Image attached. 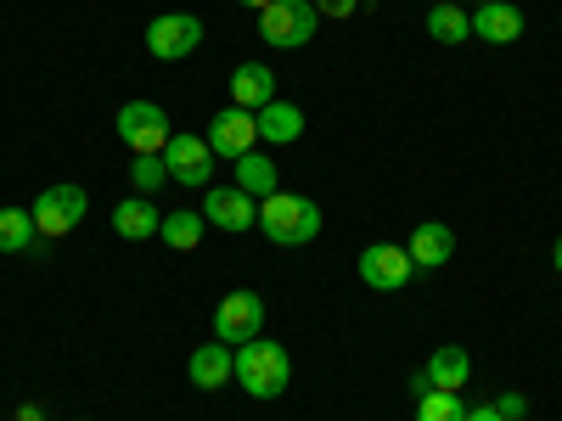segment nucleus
Segmentation results:
<instances>
[{"label": "nucleus", "instance_id": "nucleus-1", "mask_svg": "<svg viewBox=\"0 0 562 421\" xmlns=\"http://www.w3.org/2000/svg\"><path fill=\"white\" fill-rule=\"evenodd\" d=\"M259 230L276 248H304V242L321 237V203L299 197V192H270L259 203Z\"/></svg>", "mask_w": 562, "mask_h": 421}, {"label": "nucleus", "instance_id": "nucleus-2", "mask_svg": "<svg viewBox=\"0 0 562 421\" xmlns=\"http://www.w3.org/2000/svg\"><path fill=\"white\" fill-rule=\"evenodd\" d=\"M237 383H243V394H254V399L288 394V383H293V360H288V349L270 343V338L243 343V349H237Z\"/></svg>", "mask_w": 562, "mask_h": 421}, {"label": "nucleus", "instance_id": "nucleus-3", "mask_svg": "<svg viewBox=\"0 0 562 421\" xmlns=\"http://www.w3.org/2000/svg\"><path fill=\"white\" fill-rule=\"evenodd\" d=\"M315 29H321L315 0H270L259 12V39L270 52H299V45L315 39Z\"/></svg>", "mask_w": 562, "mask_h": 421}, {"label": "nucleus", "instance_id": "nucleus-4", "mask_svg": "<svg viewBox=\"0 0 562 421\" xmlns=\"http://www.w3.org/2000/svg\"><path fill=\"white\" fill-rule=\"evenodd\" d=\"M29 214H34L40 237L57 242V237H68V230H79V219L90 214V197H85V185H45Z\"/></svg>", "mask_w": 562, "mask_h": 421}, {"label": "nucleus", "instance_id": "nucleus-5", "mask_svg": "<svg viewBox=\"0 0 562 421\" xmlns=\"http://www.w3.org/2000/svg\"><path fill=\"white\" fill-rule=\"evenodd\" d=\"M113 129H119V140L140 158V152H164L169 147V113L158 107V102H124L119 107V118H113Z\"/></svg>", "mask_w": 562, "mask_h": 421}, {"label": "nucleus", "instance_id": "nucleus-6", "mask_svg": "<svg viewBox=\"0 0 562 421\" xmlns=\"http://www.w3.org/2000/svg\"><path fill=\"white\" fill-rule=\"evenodd\" d=\"M164 169H169V180L175 185H214V147L203 135H192V129H175L169 135V147H164Z\"/></svg>", "mask_w": 562, "mask_h": 421}, {"label": "nucleus", "instance_id": "nucleus-7", "mask_svg": "<svg viewBox=\"0 0 562 421\" xmlns=\"http://www.w3.org/2000/svg\"><path fill=\"white\" fill-rule=\"evenodd\" d=\"M259 326H265V298H259V293H231V298H220V309H214V338H220L225 349L254 343Z\"/></svg>", "mask_w": 562, "mask_h": 421}, {"label": "nucleus", "instance_id": "nucleus-8", "mask_svg": "<svg viewBox=\"0 0 562 421\" xmlns=\"http://www.w3.org/2000/svg\"><path fill=\"white\" fill-rule=\"evenodd\" d=\"M198 45H203V23L192 12H164L147 29V57H158V62H180V57H192Z\"/></svg>", "mask_w": 562, "mask_h": 421}, {"label": "nucleus", "instance_id": "nucleus-9", "mask_svg": "<svg viewBox=\"0 0 562 421\" xmlns=\"http://www.w3.org/2000/svg\"><path fill=\"white\" fill-rule=\"evenodd\" d=\"M203 140L214 147V158H231V163H237L243 152H254V147H259V118H254L248 107H225V113H214V118H209Z\"/></svg>", "mask_w": 562, "mask_h": 421}, {"label": "nucleus", "instance_id": "nucleus-10", "mask_svg": "<svg viewBox=\"0 0 562 421\" xmlns=\"http://www.w3.org/2000/svg\"><path fill=\"white\" fill-rule=\"evenodd\" d=\"M203 219H209L214 230L243 237V230L259 225V203L243 192V185H209V192H203Z\"/></svg>", "mask_w": 562, "mask_h": 421}, {"label": "nucleus", "instance_id": "nucleus-11", "mask_svg": "<svg viewBox=\"0 0 562 421\" xmlns=\"http://www.w3.org/2000/svg\"><path fill=\"white\" fill-rule=\"evenodd\" d=\"M411 253L405 248H394V242H371L366 253H360V281L366 287H378V293H400L405 281H411Z\"/></svg>", "mask_w": 562, "mask_h": 421}, {"label": "nucleus", "instance_id": "nucleus-12", "mask_svg": "<svg viewBox=\"0 0 562 421\" xmlns=\"http://www.w3.org/2000/svg\"><path fill=\"white\" fill-rule=\"evenodd\" d=\"M405 253H411V264H416V270H439V264H450V259H456V230H450V225H439V219L416 225V230H411V242H405Z\"/></svg>", "mask_w": 562, "mask_h": 421}, {"label": "nucleus", "instance_id": "nucleus-13", "mask_svg": "<svg viewBox=\"0 0 562 421\" xmlns=\"http://www.w3.org/2000/svg\"><path fill=\"white\" fill-rule=\"evenodd\" d=\"M225 84H231V107L259 113V107H270V102H276V73H270L265 62H243Z\"/></svg>", "mask_w": 562, "mask_h": 421}, {"label": "nucleus", "instance_id": "nucleus-14", "mask_svg": "<svg viewBox=\"0 0 562 421\" xmlns=\"http://www.w3.org/2000/svg\"><path fill=\"white\" fill-rule=\"evenodd\" d=\"M192 383L198 388H225V383H237V349H225L220 338L214 343H203V349H192Z\"/></svg>", "mask_w": 562, "mask_h": 421}, {"label": "nucleus", "instance_id": "nucleus-15", "mask_svg": "<svg viewBox=\"0 0 562 421\" xmlns=\"http://www.w3.org/2000/svg\"><path fill=\"white\" fill-rule=\"evenodd\" d=\"M113 230H119L124 242H153L158 230H164V214L153 208V197H124L113 208Z\"/></svg>", "mask_w": 562, "mask_h": 421}, {"label": "nucleus", "instance_id": "nucleus-16", "mask_svg": "<svg viewBox=\"0 0 562 421\" xmlns=\"http://www.w3.org/2000/svg\"><path fill=\"white\" fill-rule=\"evenodd\" d=\"M254 118H259V140H270V147H293V140L304 135V107L281 102V96L270 107H259Z\"/></svg>", "mask_w": 562, "mask_h": 421}, {"label": "nucleus", "instance_id": "nucleus-17", "mask_svg": "<svg viewBox=\"0 0 562 421\" xmlns=\"http://www.w3.org/2000/svg\"><path fill=\"white\" fill-rule=\"evenodd\" d=\"M473 34L490 39V45H512L524 34V12L512 7V0H495V7H479L473 12Z\"/></svg>", "mask_w": 562, "mask_h": 421}, {"label": "nucleus", "instance_id": "nucleus-18", "mask_svg": "<svg viewBox=\"0 0 562 421\" xmlns=\"http://www.w3.org/2000/svg\"><path fill=\"white\" fill-rule=\"evenodd\" d=\"M422 371L434 377V388H439V394H461V388H467V377H473V360H467V349H434Z\"/></svg>", "mask_w": 562, "mask_h": 421}, {"label": "nucleus", "instance_id": "nucleus-19", "mask_svg": "<svg viewBox=\"0 0 562 421\" xmlns=\"http://www.w3.org/2000/svg\"><path fill=\"white\" fill-rule=\"evenodd\" d=\"M237 185H243L254 203H265L270 192H281V174H276V163L265 152H243L237 158Z\"/></svg>", "mask_w": 562, "mask_h": 421}, {"label": "nucleus", "instance_id": "nucleus-20", "mask_svg": "<svg viewBox=\"0 0 562 421\" xmlns=\"http://www.w3.org/2000/svg\"><path fill=\"white\" fill-rule=\"evenodd\" d=\"M203 230H209L203 208H198V214H192V208H175V214H164V230H158V237H164L175 253H192V248L203 242Z\"/></svg>", "mask_w": 562, "mask_h": 421}, {"label": "nucleus", "instance_id": "nucleus-21", "mask_svg": "<svg viewBox=\"0 0 562 421\" xmlns=\"http://www.w3.org/2000/svg\"><path fill=\"white\" fill-rule=\"evenodd\" d=\"M428 34L439 45H461V39H473V18H467L456 0H439V7L428 12Z\"/></svg>", "mask_w": 562, "mask_h": 421}, {"label": "nucleus", "instance_id": "nucleus-22", "mask_svg": "<svg viewBox=\"0 0 562 421\" xmlns=\"http://www.w3.org/2000/svg\"><path fill=\"white\" fill-rule=\"evenodd\" d=\"M34 214L29 208H0V253H29L34 248Z\"/></svg>", "mask_w": 562, "mask_h": 421}, {"label": "nucleus", "instance_id": "nucleus-23", "mask_svg": "<svg viewBox=\"0 0 562 421\" xmlns=\"http://www.w3.org/2000/svg\"><path fill=\"white\" fill-rule=\"evenodd\" d=\"M130 185H135V197H153L158 185H169V169H164V152H140L130 163Z\"/></svg>", "mask_w": 562, "mask_h": 421}, {"label": "nucleus", "instance_id": "nucleus-24", "mask_svg": "<svg viewBox=\"0 0 562 421\" xmlns=\"http://www.w3.org/2000/svg\"><path fill=\"white\" fill-rule=\"evenodd\" d=\"M416 421H467V405L461 394H428V399H416Z\"/></svg>", "mask_w": 562, "mask_h": 421}, {"label": "nucleus", "instance_id": "nucleus-25", "mask_svg": "<svg viewBox=\"0 0 562 421\" xmlns=\"http://www.w3.org/2000/svg\"><path fill=\"white\" fill-rule=\"evenodd\" d=\"M490 405H495L506 421H524V416H529V399H524V394H501V399H490Z\"/></svg>", "mask_w": 562, "mask_h": 421}, {"label": "nucleus", "instance_id": "nucleus-26", "mask_svg": "<svg viewBox=\"0 0 562 421\" xmlns=\"http://www.w3.org/2000/svg\"><path fill=\"white\" fill-rule=\"evenodd\" d=\"M315 12H321V18H355L360 0H315Z\"/></svg>", "mask_w": 562, "mask_h": 421}, {"label": "nucleus", "instance_id": "nucleus-27", "mask_svg": "<svg viewBox=\"0 0 562 421\" xmlns=\"http://www.w3.org/2000/svg\"><path fill=\"white\" fill-rule=\"evenodd\" d=\"M467 421H506L495 405H467Z\"/></svg>", "mask_w": 562, "mask_h": 421}, {"label": "nucleus", "instance_id": "nucleus-28", "mask_svg": "<svg viewBox=\"0 0 562 421\" xmlns=\"http://www.w3.org/2000/svg\"><path fill=\"white\" fill-rule=\"evenodd\" d=\"M411 394H416V399L434 394V377H428V371H416V377H411Z\"/></svg>", "mask_w": 562, "mask_h": 421}, {"label": "nucleus", "instance_id": "nucleus-29", "mask_svg": "<svg viewBox=\"0 0 562 421\" xmlns=\"http://www.w3.org/2000/svg\"><path fill=\"white\" fill-rule=\"evenodd\" d=\"M18 421H45V416H40V405H23V410H18Z\"/></svg>", "mask_w": 562, "mask_h": 421}, {"label": "nucleus", "instance_id": "nucleus-30", "mask_svg": "<svg viewBox=\"0 0 562 421\" xmlns=\"http://www.w3.org/2000/svg\"><path fill=\"white\" fill-rule=\"evenodd\" d=\"M551 264H557V275H562V237H557V248H551Z\"/></svg>", "mask_w": 562, "mask_h": 421}, {"label": "nucleus", "instance_id": "nucleus-31", "mask_svg": "<svg viewBox=\"0 0 562 421\" xmlns=\"http://www.w3.org/2000/svg\"><path fill=\"white\" fill-rule=\"evenodd\" d=\"M237 7H254V12H265V7H270V0H237Z\"/></svg>", "mask_w": 562, "mask_h": 421}, {"label": "nucleus", "instance_id": "nucleus-32", "mask_svg": "<svg viewBox=\"0 0 562 421\" xmlns=\"http://www.w3.org/2000/svg\"><path fill=\"white\" fill-rule=\"evenodd\" d=\"M479 7H495V0H479Z\"/></svg>", "mask_w": 562, "mask_h": 421}]
</instances>
